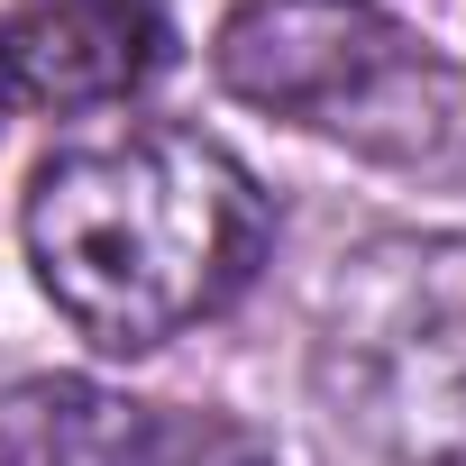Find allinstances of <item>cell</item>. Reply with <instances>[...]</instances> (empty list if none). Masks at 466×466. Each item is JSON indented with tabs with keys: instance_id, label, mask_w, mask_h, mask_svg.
Segmentation results:
<instances>
[{
	"instance_id": "7a4b0ae2",
	"label": "cell",
	"mask_w": 466,
	"mask_h": 466,
	"mask_svg": "<svg viewBox=\"0 0 466 466\" xmlns=\"http://www.w3.org/2000/svg\"><path fill=\"white\" fill-rule=\"evenodd\" d=\"M329 411L402 466H466V228L375 238L320 302Z\"/></svg>"
},
{
	"instance_id": "3957f363",
	"label": "cell",
	"mask_w": 466,
	"mask_h": 466,
	"mask_svg": "<svg viewBox=\"0 0 466 466\" xmlns=\"http://www.w3.org/2000/svg\"><path fill=\"white\" fill-rule=\"evenodd\" d=\"M210 65L248 110L348 137L366 156L420 165L466 137L457 74L375 0H238L210 37Z\"/></svg>"
},
{
	"instance_id": "277c9868",
	"label": "cell",
	"mask_w": 466,
	"mask_h": 466,
	"mask_svg": "<svg viewBox=\"0 0 466 466\" xmlns=\"http://www.w3.org/2000/svg\"><path fill=\"white\" fill-rule=\"evenodd\" d=\"M165 56H174L165 0H28L0 28V101L83 119L147 92Z\"/></svg>"
},
{
	"instance_id": "6da1fadb",
	"label": "cell",
	"mask_w": 466,
	"mask_h": 466,
	"mask_svg": "<svg viewBox=\"0 0 466 466\" xmlns=\"http://www.w3.org/2000/svg\"><path fill=\"white\" fill-rule=\"evenodd\" d=\"M19 228L46 302L92 348L147 357L248 293L266 257V192L201 128L119 119L65 137L28 174Z\"/></svg>"
},
{
	"instance_id": "5b68a950",
	"label": "cell",
	"mask_w": 466,
	"mask_h": 466,
	"mask_svg": "<svg viewBox=\"0 0 466 466\" xmlns=\"http://www.w3.org/2000/svg\"><path fill=\"white\" fill-rule=\"evenodd\" d=\"M0 466H156V411L92 375H28L0 393Z\"/></svg>"
}]
</instances>
